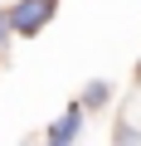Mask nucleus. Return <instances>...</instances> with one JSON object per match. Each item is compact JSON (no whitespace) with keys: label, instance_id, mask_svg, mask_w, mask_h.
<instances>
[{"label":"nucleus","instance_id":"f257e3e1","mask_svg":"<svg viewBox=\"0 0 141 146\" xmlns=\"http://www.w3.org/2000/svg\"><path fill=\"white\" fill-rule=\"evenodd\" d=\"M58 10V0H20V5L10 10V29L15 34H39Z\"/></svg>","mask_w":141,"mask_h":146},{"label":"nucleus","instance_id":"f03ea898","mask_svg":"<svg viewBox=\"0 0 141 146\" xmlns=\"http://www.w3.org/2000/svg\"><path fill=\"white\" fill-rule=\"evenodd\" d=\"M83 112H88L83 102H68V107H63V117H58V122L49 127V141H54V146H63V141H73V136L83 131Z\"/></svg>","mask_w":141,"mask_h":146},{"label":"nucleus","instance_id":"7ed1b4c3","mask_svg":"<svg viewBox=\"0 0 141 146\" xmlns=\"http://www.w3.org/2000/svg\"><path fill=\"white\" fill-rule=\"evenodd\" d=\"M107 98H112V83H88L78 102H83L88 112H97V107H107Z\"/></svg>","mask_w":141,"mask_h":146},{"label":"nucleus","instance_id":"20e7f679","mask_svg":"<svg viewBox=\"0 0 141 146\" xmlns=\"http://www.w3.org/2000/svg\"><path fill=\"white\" fill-rule=\"evenodd\" d=\"M10 34H15V29H10V15H5V10H0V44H5Z\"/></svg>","mask_w":141,"mask_h":146},{"label":"nucleus","instance_id":"39448f33","mask_svg":"<svg viewBox=\"0 0 141 146\" xmlns=\"http://www.w3.org/2000/svg\"><path fill=\"white\" fill-rule=\"evenodd\" d=\"M136 78H141V63H136Z\"/></svg>","mask_w":141,"mask_h":146}]
</instances>
